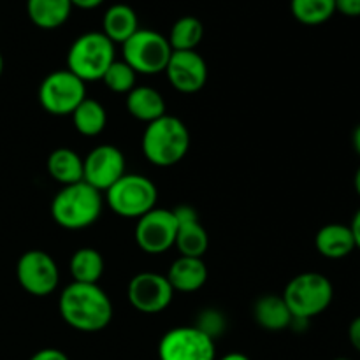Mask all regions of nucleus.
Instances as JSON below:
<instances>
[{
	"label": "nucleus",
	"mask_w": 360,
	"mask_h": 360,
	"mask_svg": "<svg viewBox=\"0 0 360 360\" xmlns=\"http://www.w3.org/2000/svg\"><path fill=\"white\" fill-rule=\"evenodd\" d=\"M127 111L139 122L148 123L162 118L165 112V101L158 90L151 86H136L127 94Z\"/></svg>",
	"instance_id": "6ab92c4d"
},
{
	"label": "nucleus",
	"mask_w": 360,
	"mask_h": 360,
	"mask_svg": "<svg viewBox=\"0 0 360 360\" xmlns=\"http://www.w3.org/2000/svg\"><path fill=\"white\" fill-rule=\"evenodd\" d=\"M157 186L143 174H123L105 192V200L112 213L136 220L157 207Z\"/></svg>",
	"instance_id": "423d86ee"
},
{
	"label": "nucleus",
	"mask_w": 360,
	"mask_h": 360,
	"mask_svg": "<svg viewBox=\"0 0 360 360\" xmlns=\"http://www.w3.org/2000/svg\"><path fill=\"white\" fill-rule=\"evenodd\" d=\"M104 206L102 192L79 181L60 190L51 202V217L67 231H81L98 220Z\"/></svg>",
	"instance_id": "7ed1b4c3"
},
{
	"label": "nucleus",
	"mask_w": 360,
	"mask_h": 360,
	"mask_svg": "<svg viewBox=\"0 0 360 360\" xmlns=\"http://www.w3.org/2000/svg\"><path fill=\"white\" fill-rule=\"evenodd\" d=\"M115 44L102 32H86L70 44L67 53V69L79 79H102L105 70L116 60Z\"/></svg>",
	"instance_id": "39448f33"
},
{
	"label": "nucleus",
	"mask_w": 360,
	"mask_h": 360,
	"mask_svg": "<svg viewBox=\"0 0 360 360\" xmlns=\"http://www.w3.org/2000/svg\"><path fill=\"white\" fill-rule=\"evenodd\" d=\"M125 157L112 144L95 146L83 158V181L98 192H108L125 172Z\"/></svg>",
	"instance_id": "ddd939ff"
},
{
	"label": "nucleus",
	"mask_w": 360,
	"mask_h": 360,
	"mask_svg": "<svg viewBox=\"0 0 360 360\" xmlns=\"http://www.w3.org/2000/svg\"><path fill=\"white\" fill-rule=\"evenodd\" d=\"M204 37V25L195 16H183L174 21L169 32L172 51H195Z\"/></svg>",
	"instance_id": "393cba45"
},
{
	"label": "nucleus",
	"mask_w": 360,
	"mask_h": 360,
	"mask_svg": "<svg viewBox=\"0 0 360 360\" xmlns=\"http://www.w3.org/2000/svg\"><path fill=\"white\" fill-rule=\"evenodd\" d=\"M253 316L255 322L266 330H283L292 326L294 316L288 311L283 297L267 294L262 295L253 306Z\"/></svg>",
	"instance_id": "4be33fe9"
},
{
	"label": "nucleus",
	"mask_w": 360,
	"mask_h": 360,
	"mask_svg": "<svg viewBox=\"0 0 360 360\" xmlns=\"http://www.w3.org/2000/svg\"><path fill=\"white\" fill-rule=\"evenodd\" d=\"M18 283L34 297H48L56 290L60 271L55 259L42 250H28L16 266Z\"/></svg>",
	"instance_id": "9d476101"
},
{
	"label": "nucleus",
	"mask_w": 360,
	"mask_h": 360,
	"mask_svg": "<svg viewBox=\"0 0 360 360\" xmlns=\"http://www.w3.org/2000/svg\"><path fill=\"white\" fill-rule=\"evenodd\" d=\"M283 301L294 322H309L329 309L334 299V287L322 273H301L292 278L283 290Z\"/></svg>",
	"instance_id": "20e7f679"
},
{
	"label": "nucleus",
	"mask_w": 360,
	"mask_h": 360,
	"mask_svg": "<svg viewBox=\"0 0 360 360\" xmlns=\"http://www.w3.org/2000/svg\"><path fill=\"white\" fill-rule=\"evenodd\" d=\"M136 79V70H134L129 63H125L123 60H115V62L111 63V67L105 70V74L102 76L101 81L105 84L108 90L115 91V94L127 95L129 91H132L134 88L137 86Z\"/></svg>",
	"instance_id": "bb28decb"
},
{
	"label": "nucleus",
	"mask_w": 360,
	"mask_h": 360,
	"mask_svg": "<svg viewBox=\"0 0 360 360\" xmlns=\"http://www.w3.org/2000/svg\"><path fill=\"white\" fill-rule=\"evenodd\" d=\"M49 176L62 186L83 181V158L70 148H56L46 162Z\"/></svg>",
	"instance_id": "412c9836"
},
{
	"label": "nucleus",
	"mask_w": 360,
	"mask_h": 360,
	"mask_svg": "<svg viewBox=\"0 0 360 360\" xmlns=\"http://www.w3.org/2000/svg\"><path fill=\"white\" fill-rule=\"evenodd\" d=\"M70 116H72L74 129L81 136L86 137L98 136L105 129V123H108V112H105L104 105L98 101L88 97L74 109Z\"/></svg>",
	"instance_id": "b1692460"
},
{
	"label": "nucleus",
	"mask_w": 360,
	"mask_h": 360,
	"mask_svg": "<svg viewBox=\"0 0 360 360\" xmlns=\"http://www.w3.org/2000/svg\"><path fill=\"white\" fill-rule=\"evenodd\" d=\"M218 360H252L248 355L241 354V352H231V354H225L224 357Z\"/></svg>",
	"instance_id": "473e14b6"
},
{
	"label": "nucleus",
	"mask_w": 360,
	"mask_h": 360,
	"mask_svg": "<svg viewBox=\"0 0 360 360\" xmlns=\"http://www.w3.org/2000/svg\"><path fill=\"white\" fill-rule=\"evenodd\" d=\"M290 11L299 23L316 27L336 13V0H290Z\"/></svg>",
	"instance_id": "a878e982"
},
{
	"label": "nucleus",
	"mask_w": 360,
	"mask_h": 360,
	"mask_svg": "<svg viewBox=\"0 0 360 360\" xmlns=\"http://www.w3.org/2000/svg\"><path fill=\"white\" fill-rule=\"evenodd\" d=\"M123 62L129 63L136 74L155 76L165 72L172 48L167 37L157 30L139 28L127 42H123Z\"/></svg>",
	"instance_id": "0eeeda50"
},
{
	"label": "nucleus",
	"mask_w": 360,
	"mask_h": 360,
	"mask_svg": "<svg viewBox=\"0 0 360 360\" xmlns=\"http://www.w3.org/2000/svg\"><path fill=\"white\" fill-rule=\"evenodd\" d=\"M30 360H70L67 354H63L58 348H42V350L35 352Z\"/></svg>",
	"instance_id": "c85d7f7f"
},
{
	"label": "nucleus",
	"mask_w": 360,
	"mask_h": 360,
	"mask_svg": "<svg viewBox=\"0 0 360 360\" xmlns=\"http://www.w3.org/2000/svg\"><path fill=\"white\" fill-rule=\"evenodd\" d=\"M172 213L178 221L174 246L178 248L179 255L202 259L204 253L210 248V236L200 224L197 211L192 206L183 204V206L174 207Z\"/></svg>",
	"instance_id": "2eb2a0df"
},
{
	"label": "nucleus",
	"mask_w": 360,
	"mask_h": 360,
	"mask_svg": "<svg viewBox=\"0 0 360 360\" xmlns=\"http://www.w3.org/2000/svg\"><path fill=\"white\" fill-rule=\"evenodd\" d=\"M352 143H354L355 151H357V155L360 157V123H359L357 127H355L354 136H352Z\"/></svg>",
	"instance_id": "72a5a7b5"
},
{
	"label": "nucleus",
	"mask_w": 360,
	"mask_h": 360,
	"mask_svg": "<svg viewBox=\"0 0 360 360\" xmlns=\"http://www.w3.org/2000/svg\"><path fill=\"white\" fill-rule=\"evenodd\" d=\"M39 102L53 116H70L86 98V83L69 69L53 70L39 86Z\"/></svg>",
	"instance_id": "6e6552de"
},
{
	"label": "nucleus",
	"mask_w": 360,
	"mask_h": 360,
	"mask_svg": "<svg viewBox=\"0 0 360 360\" xmlns=\"http://www.w3.org/2000/svg\"><path fill=\"white\" fill-rule=\"evenodd\" d=\"M350 231H352V234H354V239H355V248L360 250V207L355 211L354 218H352Z\"/></svg>",
	"instance_id": "7c9ffc66"
},
{
	"label": "nucleus",
	"mask_w": 360,
	"mask_h": 360,
	"mask_svg": "<svg viewBox=\"0 0 360 360\" xmlns=\"http://www.w3.org/2000/svg\"><path fill=\"white\" fill-rule=\"evenodd\" d=\"M143 155L150 164L171 167L181 162L190 148V132L185 123L171 115L148 123L141 141Z\"/></svg>",
	"instance_id": "f03ea898"
},
{
	"label": "nucleus",
	"mask_w": 360,
	"mask_h": 360,
	"mask_svg": "<svg viewBox=\"0 0 360 360\" xmlns=\"http://www.w3.org/2000/svg\"><path fill=\"white\" fill-rule=\"evenodd\" d=\"M348 340L350 345L360 354V315L355 316L348 326Z\"/></svg>",
	"instance_id": "c756f323"
},
{
	"label": "nucleus",
	"mask_w": 360,
	"mask_h": 360,
	"mask_svg": "<svg viewBox=\"0 0 360 360\" xmlns=\"http://www.w3.org/2000/svg\"><path fill=\"white\" fill-rule=\"evenodd\" d=\"M158 360H217V347L199 327H174L158 343Z\"/></svg>",
	"instance_id": "1a4fd4ad"
},
{
	"label": "nucleus",
	"mask_w": 360,
	"mask_h": 360,
	"mask_svg": "<svg viewBox=\"0 0 360 360\" xmlns=\"http://www.w3.org/2000/svg\"><path fill=\"white\" fill-rule=\"evenodd\" d=\"M334 360H352V359H347V357H338V359H334Z\"/></svg>",
	"instance_id": "e433bc0d"
},
{
	"label": "nucleus",
	"mask_w": 360,
	"mask_h": 360,
	"mask_svg": "<svg viewBox=\"0 0 360 360\" xmlns=\"http://www.w3.org/2000/svg\"><path fill=\"white\" fill-rule=\"evenodd\" d=\"M102 2H104V0H70L72 7H79V9H84V11L95 9V7L101 6Z\"/></svg>",
	"instance_id": "2f4dec72"
},
{
	"label": "nucleus",
	"mask_w": 360,
	"mask_h": 360,
	"mask_svg": "<svg viewBox=\"0 0 360 360\" xmlns=\"http://www.w3.org/2000/svg\"><path fill=\"white\" fill-rule=\"evenodd\" d=\"M315 248L322 257L329 260L347 259L355 252V239L350 225L327 224L316 232Z\"/></svg>",
	"instance_id": "dca6fc26"
},
{
	"label": "nucleus",
	"mask_w": 360,
	"mask_h": 360,
	"mask_svg": "<svg viewBox=\"0 0 360 360\" xmlns=\"http://www.w3.org/2000/svg\"><path fill=\"white\" fill-rule=\"evenodd\" d=\"M127 297L136 311L144 315H158L171 306L174 288L169 283L167 276L146 271L136 274L129 281Z\"/></svg>",
	"instance_id": "9b49d317"
},
{
	"label": "nucleus",
	"mask_w": 360,
	"mask_h": 360,
	"mask_svg": "<svg viewBox=\"0 0 360 360\" xmlns=\"http://www.w3.org/2000/svg\"><path fill=\"white\" fill-rule=\"evenodd\" d=\"M58 311L63 322L79 333L104 330L112 320V302L98 283L72 281L62 290Z\"/></svg>",
	"instance_id": "f257e3e1"
},
{
	"label": "nucleus",
	"mask_w": 360,
	"mask_h": 360,
	"mask_svg": "<svg viewBox=\"0 0 360 360\" xmlns=\"http://www.w3.org/2000/svg\"><path fill=\"white\" fill-rule=\"evenodd\" d=\"M2 72H4V58L2 55H0V76H2Z\"/></svg>",
	"instance_id": "c9c22d12"
},
{
	"label": "nucleus",
	"mask_w": 360,
	"mask_h": 360,
	"mask_svg": "<svg viewBox=\"0 0 360 360\" xmlns=\"http://www.w3.org/2000/svg\"><path fill=\"white\" fill-rule=\"evenodd\" d=\"M167 280L174 292L192 294L206 285L207 266L202 259L179 255V259H176L169 267Z\"/></svg>",
	"instance_id": "f3484780"
},
{
	"label": "nucleus",
	"mask_w": 360,
	"mask_h": 360,
	"mask_svg": "<svg viewBox=\"0 0 360 360\" xmlns=\"http://www.w3.org/2000/svg\"><path fill=\"white\" fill-rule=\"evenodd\" d=\"M336 13L348 18L360 16V0H336Z\"/></svg>",
	"instance_id": "cd10ccee"
},
{
	"label": "nucleus",
	"mask_w": 360,
	"mask_h": 360,
	"mask_svg": "<svg viewBox=\"0 0 360 360\" xmlns=\"http://www.w3.org/2000/svg\"><path fill=\"white\" fill-rule=\"evenodd\" d=\"M176 231L178 221L172 210L153 207L137 218L136 243L148 255H162L174 246Z\"/></svg>",
	"instance_id": "f8f14e48"
},
{
	"label": "nucleus",
	"mask_w": 360,
	"mask_h": 360,
	"mask_svg": "<svg viewBox=\"0 0 360 360\" xmlns=\"http://www.w3.org/2000/svg\"><path fill=\"white\" fill-rule=\"evenodd\" d=\"M27 13L32 23L42 30H55L69 20L70 0H27Z\"/></svg>",
	"instance_id": "aec40b11"
},
{
	"label": "nucleus",
	"mask_w": 360,
	"mask_h": 360,
	"mask_svg": "<svg viewBox=\"0 0 360 360\" xmlns=\"http://www.w3.org/2000/svg\"><path fill=\"white\" fill-rule=\"evenodd\" d=\"M70 276L76 283H98L104 274V259L95 248H79L70 257Z\"/></svg>",
	"instance_id": "5701e85b"
},
{
	"label": "nucleus",
	"mask_w": 360,
	"mask_h": 360,
	"mask_svg": "<svg viewBox=\"0 0 360 360\" xmlns=\"http://www.w3.org/2000/svg\"><path fill=\"white\" fill-rule=\"evenodd\" d=\"M165 74L174 90L197 94L207 81L206 60L197 51H172Z\"/></svg>",
	"instance_id": "4468645a"
},
{
	"label": "nucleus",
	"mask_w": 360,
	"mask_h": 360,
	"mask_svg": "<svg viewBox=\"0 0 360 360\" xmlns=\"http://www.w3.org/2000/svg\"><path fill=\"white\" fill-rule=\"evenodd\" d=\"M354 188L355 192H357V195L360 197V165L357 167V171H355V176H354Z\"/></svg>",
	"instance_id": "f704fd0d"
},
{
	"label": "nucleus",
	"mask_w": 360,
	"mask_h": 360,
	"mask_svg": "<svg viewBox=\"0 0 360 360\" xmlns=\"http://www.w3.org/2000/svg\"><path fill=\"white\" fill-rule=\"evenodd\" d=\"M139 30L136 11L127 4H112L102 18V34L112 44H123Z\"/></svg>",
	"instance_id": "a211bd4d"
}]
</instances>
